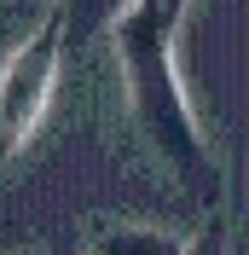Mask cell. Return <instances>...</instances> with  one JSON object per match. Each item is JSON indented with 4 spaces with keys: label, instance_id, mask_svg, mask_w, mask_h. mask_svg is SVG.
I'll list each match as a JSON object with an SVG mask.
<instances>
[{
    "label": "cell",
    "instance_id": "obj_3",
    "mask_svg": "<svg viewBox=\"0 0 249 255\" xmlns=\"http://www.w3.org/2000/svg\"><path fill=\"white\" fill-rule=\"evenodd\" d=\"M87 255H186V238L162 226H105Z\"/></svg>",
    "mask_w": 249,
    "mask_h": 255
},
{
    "label": "cell",
    "instance_id": "obj_2",
    "mask_svg": "<svg viewBox=\"0 0 249 255\" xmlns=\"http://www.w3.org/2000/svg\"><path fill=\"white\" fill-rule=\"evenodd\" d=\"M58 41L64 29L47 23L0 64V162L17 157L35 139V128L47 122L52 87H58Z\"/></svg>",
    "mask_w": 249,
    "mask_h": 255
},
{
    "label": "cell",
    "instance_id": "obj_1",
    "mask_svg": "<svg viewBox=\"0 0 249 255\" xmlns=\"http://www.w3.org/2000/svg\"><path fill=\"white\" fill-rule=\"evenodd\" d=\"M110 35H116L127 111H133L139 133L151 139V151L168 162L186 186L209 191L215 186V162H209V145H203L191 93H186V81H180V64H174V23L156 17L145 0H133V6L116 17Z\"/></svg>",
    "mask_w": 249,
    "mask_h": 255
},
{
    "label": "cell",
    "instance_id": "obj_6",
    "mask_svg": "<svg viewBox=\"0 0 249 255\" xmlns=\"http://www.w3.org/2000/svg\"><path fill=\"white\" fill-rule=\"evenodd\" d=\"M186 255H220V232L209 226L203 238H191V244H186Z\"/></svg>",
    "mask_w": 249,
    "mask_h": 255
},
{
    "label": "cell",
    "instance_id": "obj_4",
    "mask_svg": "<svg viewBox=\"0 0 249 255\" xmlns=\"http://www.w3.org/2000/svg\"><path fill=\"white\" fill-rule=\"evenodd\" d=\"M133 0H76V12H99V17H110V29H116V17L127 12Z\"/></svg>",
    "mask_w": 249,
    "mask_h": 255
},
{
    "label": "cell",
    "instance_id": "obj_5",
    "mask_svg": "<svg viewBox=\"0 0 249 255\" xmlns=\"http://www.w3.org/2000/svg\"><path fill=\"white\" fill-rule=\"evenodd\" d=\"M145 6H151L156 17H168V23H180V17H186V6H191V0H145Z\"/></svg>",
    "mask_w": 249,
    "mask_h": 255
}]
</instances>
